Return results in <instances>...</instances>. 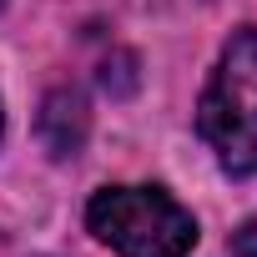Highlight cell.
Instances as JSON below:
<instances>
[{"instance_id": "6da1fadb", "label": "cell", "mask_w": 257, "mask_h": 257, "mask_svg": "<svg viewBox=\"0 0 257 257\" xmlns=\"http://www.w3.org/2000/svg\"><path fill=\"white\" fill-rule=\"evenodd\" d=\"M197 132L227 177L257 172V31H237L197 101Z\"/></svg>"}, {"instance_id": "7a4b0ae2", "label": "cell", "mask_w": 257, "mask_h": 257, "mask_svg": "<svg viewBox=\"0 0 257 257\" xmlns=\"http://www.w3.org/2000/svg\"><path fill=\"white\" fill-rule=\"evenodd\" d=\"M86 227L116 257H187L197 242L192 212L162 187H101L86 207Z\"/></svg>"}, {"instance_id": "3957f363", "label": "cell", "mask_w": 257, "mask_h": 257, "mask_svg": "<svg viewBox=\"0 0 257 257\" xmlns=\"http://www.w3.org/2000/svg\"><path fill=\"white\" fill-rule=\"evenodd\" d=\"M36 132H41V142H46V152H51L56 162L76 157V152L86 147V132H91L86 96H81L76 86H61V91H51V96L41 101V121H36Z\"/></svg>"}, {"instance_id": "277c9868", "label": "cell", "mask_w": 257, "mask_h": 257, "mask_svg": "<svg viewBox=\"0 0 257 257\" xmlns=\"http://www.w3.org/2000/svg\"><path fill=\"white\" fill-rule=\"evenodd\" d=\"M232 257H257V217L232 232Z\"/></svg>"}, {"instance_id": "5b68a950", "label": "cell", "mask_w": 257, "mask_h": 257, "mask_svg": "<svg viewBox=\"0 0 257 257\" xmlns=\"http://www.w3.org/2000/svg\"><path fill=\"white\" fill-rule=\"evenodd\" d=\"M0 132H6V111H0Z\"/></svg>"}, {"instance_id": "8992f818", "label": "cell", "mask_w": 257, "mask_h": 257, "mask_svg": "<svg viewBox=\"0 0 257 257\" xmlns=\"http://www.w3.org/2000/svg\"><path fill=\"white\" fill-rule=\"evenodd\" d=\"M0 6H6V0H0Z\"/></svg>"}]
</instances>
